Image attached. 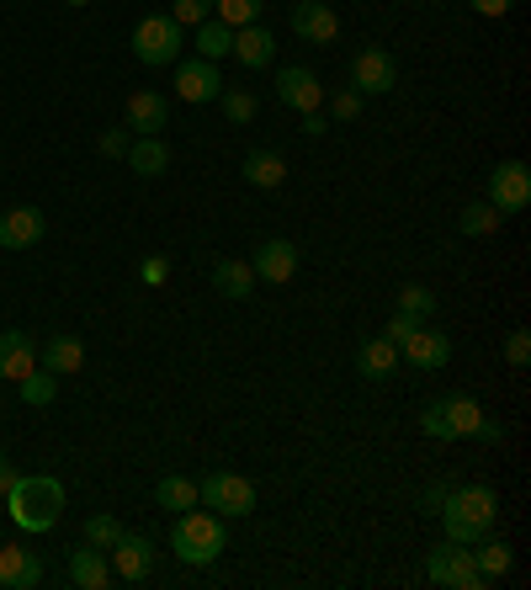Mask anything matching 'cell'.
Returning a JSON list of instances; mask_svg holds the SVG:
<instances>
[{
    "mask_svg": "<svg viewBox=\"0 0 531 590\" xmlns=\"http://www.w3.org/2000/svg\"><path fill=\"white\" fill-rule=\"evenodd\" d=\"M425 580L441 590H483L489 580L479 574V564H473V548H462V542H435L431 553H425Z\"/></svg>",
    "mask_w": 531,
    "mask_h": 590,
    "instance_id": "cell-5",
    "label": "cell"
},
{
    "mask_svg": "<svg viewBox=\"0 0 531 590\" xmlns=\"http://www.w3.org/2000/svg\"><path fill=\"white\" fill-rule=\"evenodd\" d=\"M288 27L303 43H335L340 38V17L330 11V0H298L288 11Z\"/></svg>",
    "mask_w": 531,
    "mask_h": 590,
    "instance_id": "cell-15",
    "label": "cell"
},
{
    "mask_svg": "<svg viewBox=\"0 0 531 590\" xmlns=\"http://www.w3.org/2000/svg\"><path fill=\"white\" fill-rule=\"evenodd\" d=\"M154 506H160V511H192V506H202V500H197V479L166 473V479L154 484Z\"/></svg>",
    "mask_w": 531,
    "mask_h": 590,
    "instance_id": "cell-28",
    "label": "cell"
},
{
    "mask_svg": "<svg viewBox=\"0 0 531 590\" xmlns=\"http://www.w3.org/2000/svg\"><path fill=\"white\" fill-rule=\"evenodd\" d=\"M479 17H505V11H515V0H468Z\"/></svg>",
    "mask_w": 531,
    "mask_h": 590,
    "instance_id": "cell-43",
    "label": "cell"
},
{
    "mask_svg": "<svg viewBox=\"0 0 531 590\" xmlns=\"http://www.w3.org/2000/svg\"><path fill=\"white\" fill-rule=\"evenodd\" d=\"M70 6H91V0H70Z\"/></svg>",
    "mask_w": 531,
    "mask_h": 590,
    "instance_id": "cell-47",
    "label": "cell"
},
{
    "mask_svg": "<svg viewBox=\"0 0 531 590\" xmlns=\"http://www.w3.org/2000/svg\"><path fill=\"white\" fill-rule=\"evenodd\" d=\"M399 357L420 372H441L452 362V336H447V330H431V324H414L410 341H399Z\"/></svg>",
    "mask_w": 531,
    "mask_h": 590,
    "instance_id": "cell-13",
    "label": "cell"
},
{
    "mask_svg": "<svg viewBox=\"0 0 531 590\" xmlns=\"http://www.w3.org/2000/svg\"><path fill=\"white\" fill-rule=\"evenodd\" d=\"M118 538H122L118 517H91V521H86V542H91V548H112Z\"/></svg>",
    "mask_w": 531,
    "mask_h": 590,
    "instance_id": "cell-36",
    "label": "cell"
},
{
    "mask_svg": "<svg viewBox=\"0 0 531 590\" xmlns=\"http://www.w3.org/2000/svg\"><path fill=\"white\" fill-rule=\"evenodd\" d=\"M441 527H447V538L462 542V548H473L479 538L494 532V521H500V494L489 490V484H458V490H447L441 500Z\"/></svg>",
    "mask_w": 531,
    "mask_h": 590,
    "instance_id": "cell-1",
    "label": "cell"
},
{
    "mask_svg": "<svg viewBox=\"0 0 531 590\" xmlns=\"http://www.w3.org/2000/svg\"><path fill=\"white\" fill-rule=\"evenodd\" d=\"M324 118H319V112H303V133H309V139H319V133H324Z\"/></svg>",
    "mask_w": 531,
    "mask_h": 590,
    "instance_id": "cell-46",
    "label": "cell"
},
{
    "mask_svg": "<svg viewBox=\"0 0 531 590\" xmlns=\"http://www.w3.org/2000/svg\"><path fill=\"white\" fill-rule=\"evenodd\" d=\"M414 324H420V320H410V314H393V320H388V330H383V336H388V341H393V346H399V341H410V336H414Z\"/></svg>",
    "mask_w": 531,
    "mask_h": 590,
    "instance_id": "cell-42",
    "label": "cell"
},
{
    "mask_svg": "<svg viewBox=\"0 0 531 590\" xmlns=\"http://www.w3.org/2000/svg\"><path fill=\"white\" fill-rule=\"evenodd\" d=\"M17 393H22V404H32V410H43V404H53L59 399V372H49V368H32L17 383Z\"/></svg>",
    "mask_w": 531,
    "mask_h": 590,
    "instance_id": "cell-31",
    "label": "cell"
},
{
    "mask_svg": "<svg viewBox=\"0 0 531 590\" xmlns=\"http://www.w3.org/2000/svg\"><path fill=\"white\" fill-rule=\"evenodd\" d=\"M399 314H410V320L425 324L435 314V293L431 288H414V282L410 288H399Z\"/></svg>",
    "mask_w": 531,
    "mask_h": 590,
    "instance_id": "cell-34",
    "label": "cell"
},
{
    "mask_svg": "<svg viewBox=\"0 0 531 590\" xmlns=\"http://www.w3.org/2000/svg\"><path fill=\"white\" fill-rule=\"evenodd\" d=\"M282 181H288V160H282L277 149H250V154H244V187L277 192Z\"/></svg>",
    "mask_w": 531,
    "mask_h": 590,
    "instance_id": "cell-24",
    "label": "cell"
},
{
    "mask_svg": "<svg viewBox=\"0 0 531 590\" xmlns=\"http://www.w3.org/2000/svg\"><path fill=\"white\" fill-rule=\"evenodd\" d=\"M441 500H447V484H431V490L420 494V511H431V517H435V511H441Z\"/></svg>",
    "mask_w": 531,
    "mask_h": 590,
    "instance_id": "cell-44",
    "label": "cell"
},
{
    "mask_svg": "<svg viewBox=\"0 0 531 590\" xmlns=\"http://www.w3.org/2000/svg\"><path fill=\"white\" fill-rule=\"evenodd\" d=\"M324 86H319V74L309 64H288V70L277 74V101L288 107V112H319L324 107Z\"/></svg>",
    "mask_w": 531,
    "mask_h": 590,
    "instance_id": "cell-11",
    "label": "cell"
},
{
    "mask_svg": "<svg viewBox=\"0 0 531 590\" xmlns=\"http://www.w3.org/2000/svg\"><path fill=\"white\" fill-rule=\"evenodd\" d=\"M43 234H49V219L32 202H17V208L0 213V250H32Z\"/></svg>",
    "mask_w": 531,
    "mask_h": 590,
    "instance_id": "cell-14",
    "label": "cell"
},
{
    "mask_svg": "<svg viewBox=\"0 0 531 590\" xmlns=\"http://www.w3.org/2000/svg\"><path fill=\"white\" fill-rule=\"evenodd\" d=\"M166 277H170V261H166V256H149L144 267H139V282H144V288H160Z\"/></svg>",
    "mask_w": 531,
    "mask_h": 590,
    "instance_id": "cell-40",
    "label": "cell"
},
{
    "mask_svg": "<svg viewBox=\"0 0 531 590\" xmlns=\"http://www.w3.org/2000/svg\"><path fill=\"white\" fill-rule=\"evenodd\" d=\"M70 586H80V590H107V586H112L107 548H91V542L70 548Z\"/></svg>",
    "mask_w": 531,
    "mask_h": 590,
    "instance_id": "cell-20",
    "label": "cell"
},
{
    "mask_svg": "<svg viewBox=\"0 0 531 590\" xmlns=\"http://www.w3.org/2000/svg\"><path fill=\"white\" fill-rule=\"evenodd\" d=\"M330 118H335V123H357V118H362V91H351V86L335 91V97H330Z\"/></svg>",
    "mask_w": 531,
    "mask_h": 590,
    "instance_id": "cell-37",
    "label": "cell"
},
{
    "mask_svg": "<svg viewBox=\"0 0 531 590\" xmlns=\"http://www.w3.org/2000/svg\"><path fill=\"white\" fill-rule=\"evenodd\" d=\"M489 202L500 208V213H521L531 202V166L527 160H500L494 171H489Z\"/></svg>",
    "mask_w": 531,
    "mask_h": 590,
    "instance_id": "cell-9",
    "label": "cell"
},
{
    "mask_svg": "<svg viewBox=\"0 0 531 590\" xmlns=\"http://www.w3.org/2000/svg\"><path fill=\"white\" fill-rule=\"evenodd\" d=\"M38 580H43L38 553H27L22 542H6L0 548V590H32Z\"/></svg>",
    "mask_w": 531,
    "mask_h": 590,
    "instance_id": "cell-19",
    "label": "cell"
},
{
    "mask_svg": "<svg viewBox=\"0 0 531 590\" xmlns=\"http://www.w3.org/2000/svg\"><path fill=\"white\" fill-rule=\"evenodd\" d=\"M218 91H223V74H218L213 59H176V97L192 101V107H202V101H218Z\"/></svg>",
    "mask_w": 531,
    "mask_h": 590,
    "instance_id": "cell-12",
    "label": "cell"
},
{
    "mask_svg": "<svg viewBox=\"0 0 531 590\" xmlns=\"http://www.w3.org/2000/svg\"><path fill=\"white\" fill-rule=\"evenodd\" d=\"M170 17L181 27H202L213 17V0H170Z\"/></svg>",
    "mask_w": 531,
    "mask_h": 590,
    "instance_id": "cell-35",
    "label": "cell"
},
{
    "mask_svg": "<svg viewBox=\"0 0 531 590\" xmlns=\"http://www.w3.org/2000/svg\"><path fill=\"white\" fill-rule=\"evenodd\" d=\"M192 43H197V59H213V64H218L223 53L234 49V27H223L218 17H208V22L197 27V38H192Z\"/></svg>",
    "mask_w": 531,
    "mask_h": 590,
    "instance_id": "cell-30",
    "label": "cell"
},
{
    "mask_svg": "<svg viewBox=\"0 0 531 590\" xmlns=\"http://www.w3.org/2000/svg\"><path fill=\"white\" fill-rule=\"evenodd\" d=\"M473 442H483V447H500V442H505V426H500L494 416H483V420H479V431H473Z\"/></svg>",
    "mask_w": 531,
    "mask_h": 590,
    "instance_id": "cell-41",
    "label": "cell"
},
{
    "mask_svg": "<svg viewBox=\"0 0 531 590\" xmlns=\"http://www.w3.org/2000/svg\"><path fill=\"white\" fill-rule=\"evenodd\" d=\"M32 368H38L32 336H27V330H0V378H6V383H22Z\"/></svg>",
    "mask_w": 531,
    "mask_h": 590,
    "instance_id": "cell-17",
    "label": "cell"
},
{
    "mask_svg": "<svg viewBox=\"0 0 531 590\" xmlns=\"http://www.w3.org/2000/svg\"><path fill=\"white\" fill-rule=\"evenodd\" d=\"M479 420H483V404L473 393H447V399H431L420 410V431L431 442H473Z\"/></svg>",
    "mask_w": 531,
    "mask_h": 590,
    "instance_id": "cell-4",
    "label": "cell"
},
{
    "mask_svg": "<svg viewBox=\"0 0 531 590\" xmlns=\"http://www.w3.org/2000/svg\"><path fill=\"white\" fill-rule=\"evenodd\" d=\"M128 43H133V59H139V64L166 70V64L181 59V43H187V38H181V22L166 11V17H144V22L133 27V38H128Z\"/></svg>",
    "mask_w": 531,
    "mask_h": 590,
    "instance_id": "cell-6",
    "label": "cell"
},
{
    "mask_svg": "<svg viewBox=\"0 0 531 590\" xmlns=\"http://www.w3.org/2000/svg\"><path fill=\"white\" fill-rule=\"evenodd\" d=\"M38 368H49V372H80L86 368V341L80 336H49V341L38 346Z\"/></svg>",
    "mask_w": 531,
    "mask_h": 590,
    "instance_id": "cell-25",
    "label": "cell"
},
{
    "mask_svg": "<svg viewBox=\"0 0 531 590\" xmlns=\"http://www.w3.org/2000/svg\"><path fill=\"white\" fill-rule=\"evenodd\" d=\"M11 484H17V463H11V458H0V494L11 490Z\"/></svg>",
    "mask_w": 531,
    "mask_h": 590,
    "instance_id": "cell-45",
    "label": "cell"
},
{
    "mask_svg": "<svg viewBox=\"0 0 531 590\" xmlns=\"http://www.w3.org/2000/svg\"><path fill=\"white\" fill-rule=\"evenodd\" d=\"M261 6L266 0H213V17L223 27H250V22H261Z\"/></svg>",
    "mask_w": 531,
    "mask_h": 590,
    "instance_id": "cell-33",
    "label": "cell"
},
{
    "mask_svg": "<svg viewBox=\"0 0 531 590\" xmlns=\"http://www.w3.org/2000/svg\"><path fill=\"white\" fill-rule=\"evenodd\" d=\"M234 59H240L244 70H266L271 59H277V38H271V27L250 22V27H234Z\"/></svg>",
    "mask_w": 531,
    "mask_h": 590,
    "instance_id": "cell-21",
    "label": "cell"
},
{
    "mask_svg": "<svg viewBox=\"0 0 531 590\" xmlns=\"http://www.w3.org/2000/svg\"><path fill=\"white\" fill-rule=\"evenodd\" d=\"M223 548H229V532H223V517L218 511H176V527H170V553L181 559V564L192 569H208L223 559Z\"/></svg>",
    "mask_w": 531,
    "mask_h": 590,
    "instance_id": "cell-3",
    "label": "cell"
},
{
    "mask_svg": "<svg viewBox=\"0 0 531 590\" xmlns=\"http://www.w3.org/2000/svg\"><path fill=\"white\" fill-rule=\"evenodd\" d=\"M500 223H505V213H500L494 202H468L458 213V234L462 240H483V234H494Z\"/></svg>",
    "mask_w": 531,
    "mask_h": 590,
    "instance_id": "cell-29",
    "label": "cell"
},
{
    "mask_svg": "<svg viewBox=\"0 0 531 590\" xmlns=\"http://www.w3.org/2000/svg\"><path fill=\"white\" fill-rule=\"evenodd\" d=\"M154 559H160V548L139 532H122L112 548H107V564H112V580L122 586H144L149 574H154Z\"/></svg>",
    "mask_w": 531,
    "mask_h": 590,
    "instance_id": "cell-8",
    "label": "cell"
},
{
    "mask_svg": "<svg viewBox=\"0 0 531 590\" xmlns=\"http://www.w3.org/2000/svg\"><path fill=\"white\" fill-rule=\"evenodd\" d=\"M505 362L510 368H527L531 362V330H510L505 336Z\"/></svg>",
    "mask_w": 531,
    "mask_h": 590,
    "instance_id": "cell-38",
    "label": "cell"
},
{
    "mask_svg": "<svg viewBox=\"0 0 531 590\" xmlns=\"http://www.w3.org/2000/svg\"><path fill=\"white\" fill-rule=\"evenodd\" d=\"M250 271H256V282L288 288L292 271H298V246H292V240H266V246H256V256H250Z\"/></svg>",
    "mask_w": 531,
    "mask_h": 590,
    "instance_id": "cell-16",
    "label": "cell"
},
{
    "mask_svg": "<svg viewBox=\"0 0 531 590\" xmlns=\"http://www.w3.org/2000/svg\"><path fill=\"white\" fill-rule=\"evenodd\" d=\"M166 123H170V101L160 97V91H133L128 97V133L139 139V133H166Z\"/></svg>",
    "mask_w": 531,
    "mask_h": 590,
    "instance_id": "cell-18",
    "label": "cell"
},
{
    "mask_svg": "<svg viewBox=\"0 0 531 590\" xmlns=\"http://www.w3.org/2000/svg\"><path fill=\"white\" fill-rule=\"evenodd\" d=\"M218 107H223V118H229L234 128L256 123V112H261V101L250 97V91H234V86H223V91H218Z\"/></svg>",
    "mask_w": 531,
    "mask_h": 590,
    "instance_id": "cell-32",
    "label": "cell"
},
{
    "mask_svg": "<svg viewBox=\"0 0 531 590\" xmlns=\"http://www.w3.org/2000/svg\"><path fill=\"white\" fill-rule=\"evenodd\" d=\"M399 86V64H393V53L383 49H362L351 59V91H362V97H388Z\"/></svg>",
    "mask_w": 531,
    "mask_h": 590,
    "instance_id": "cell-10",
    "label": "cell"
},
{
    "mask_svg": "<svg viewBox=\"0 0 531 590\" xmlns=\"http://www.w3.org/2000/svg\"><path fill=\"white\" fill-rule=\"evenodd\" d=\"M473 548H479V553H473V564H479V574L489 580V586H494V580H505L510 569H515V548H510L505 538H494V532H489V538H479Z\"/></svg>",
    "mask_w": 531,
    "mask_h": 590,
    "instance_id": "cell-27",
    "label": "cell"
},
{
    "mask_svg": "<svg viewBox=\"0 0 531 590\" xmlns=\"http://www.w3.org/2000/svg\"><path fill=\"white\" fill-rule=\"evenodd\" d=\"M128 144H133V133H128V128H107V133H101V154H112V160H122V154H128Z\"/></svg>",
    "mask_w": 531,
    "mask_h": 590,
    "instance_id": "cell-39",
    "label": "cell"
},
{
    "mask_svg": "<svg viewBox=\"0 0 531 590\" xmlns=\"http://www.w3.org/2000/svg\"><path fill=\"white\" fill-rule=\"evenodd\" d=\"M197 500L208 511H218V517H250L256 511V484L244 473H208L197 484Z\"/></svg>",
    "mask_w": 531,
    "mask_h": 590,
    "instance_id": "cell-7",
    "label": "cell"
},
{
    "mask_svg": "<svg viewBox=\"0 0 531 590\" xmlns=\"http://www.w3.org/2000/svg\"><path fill=\"white\" fill-rule=\"evenodd\" d=\"M6 511L22 532H53L64 517V484L53 473H17V484L6 490Z\"/></svg>",
    "mask_w": 531,
    "mask_h": 590,
    "instance_id": "cell-2",
    "label": "cell"
},
{
    "mask_svg": "<svg viewBox=\"0 0 531 590\" xmlns=\"http://www.w3.org/2000/svg\"><path fill=\"white\" fill-rule=\"evenodd\" d=\"M128 171L133 176H144V181H154V176H166L170 171V149H166V133H139L133 144H128Z\"/></svg>",
    "mask_w": 531,
    "mask_h": 590,
    "instance_id": "cell-22",
    "label": "cell"
},
{
    "mask_svg": "<svg viewBox=\"0 0 531 590\" xmlns=\"http://www.w3.org/2000/svg\"><path fill=\"white\" fill-rule=\"evenodd\" d=\"M213 288L218 298H250L256 293V271H250L244 256H223V261H213Z\"/></svg>",
    "mask_w": 531,
    "mask_h": 590,
    "instance_id": "cell-26",
    "label": "cell"
},
{
    "mask_svg": "<svg viewBox=\"0 0 531 590\" xmlns=\"http://www.w3.org/2000/svg\"><path fill=\"white\" fill-rule=\"evenodd\" d=\"M357 372H362L367 383H383L399 372V346L388 341V336H372V341L357 346Z\"/></svg>",
    "mask_w": 531,
    "mask_h": 590,
    "instance_id": "cell-23",
    "label": "cell"
}]
</instances>
